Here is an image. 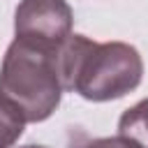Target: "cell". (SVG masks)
<instances>
[{
  "label": "cell",
  "instance_id": "1",
  "mask_svg": "<svg viewBox=\"0 0 148 148\" xmlns=\"http://www.w3.org/2000/svg\"><path fill=\"white\" fill-rule=\"evenodd\" d=\"M58 72L65 90H74L90 102H109L141 83L143 60L132 44L69 35L58 49Z\"/></svg>",
  "mask_w": 148,
  "mask_h": 148
},
{
  "label": "cell",
  "instance_id": "2",
  "mask_svg": "<svg viewBox=\"0 0 148 148\" xmlns=\"http://www.w3.org/2000/svg\"><path fill=\"white\" fill-rule=\"evenodd\" d=\"M62 81L58 51L14 39L0 67V99L25 123L46 120L60 104Z\"/></svg>",
  "mask_w": 148,
  "mask_h": 148
},
{
  "label": "cell",
  "instance_id": "3",
  "mask_svg": "<svg viewBox=\"0 0 148 148\" xmlns=\"http://www.w3.org/2000/svg\"><path fill=\"white\" fill-rule=\"evenodd\" d=\"M72 23L74 14L67 0H21L14 12L16 39L56 51L72 35Z\"/></svg>",
  "mask_w": 148,
  "mask_h": 148
},
{
  "label": "cell",
  "instance_id": "4",
  "mask_svg": "<svg viewBox=\"0 0 148 148\" xmlns=\"http://www.w3.org/2000/svg\"><path fill=\"white\" fill-rule=\"evenodd\" d=\"M118 134L132 139L141 148H148V99H141L120 116Z\"/></svg>",
  "mask_w": 148,
  "mask_h": 148
},
{
  "label": "cell",
  "instance_id": "5",
  "mask_svg": "<svg viewBox=\"0 0 148 148\" xmlns=\"http://www.w3.org/2000/svg\"><path fill=\"white\" fill-rule=\"evenodd\" d=\"M25 120L0 99V148H12L23 134Z\"/></svg>",
  "mask_w": 148,
  "mask_h": 148
},
{
  "label": "cell",
  "instance_id": "6",
  "mask_svg": "<svg viewBox=\"0 0 148 148\" xmlns=\"http://www.w3.org/2000/svg\"><path fill=\"white\" fill-rule=\"evenodd\" d=\"M72 148H141L132 139L118 134V136H102V139H88L83 143H76Z\"/></svg>",
  "mask_w": 148,
  "mask_h": 148
},
{
  "label": "cell",
  "instance_id": "7",
  "mask_svg": "<svg viewBox=\"0 0 148 148\" xmlns=\"http://www.w3.org/2000/svg\"><path fill=\"white\" fill-rule=\"evenodd\" d=\"M21 148H44V146H21Z\"/></svg>",
  "mask_w": 148,
  "mask_h": 148
}]
</instances>
